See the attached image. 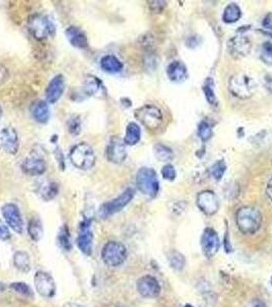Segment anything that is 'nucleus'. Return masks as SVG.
Returning <instances> with one entry per match:
<instances>
[{
  "label": "nucleus",
  "instance_id": "obj_1",
  "mask_svg": "<svg viewBox=\"0 0 272 307\" xmlns=\"http://www.w3.org/2000/svg\"><path fill=\"white\" fill-rule=\"evenodd\" d=\"M236 220L237 225L242 233L246 235H252L258 232L261 227L263 217L257 208L245 206L238 210Z\"/></svg>",
  "mask_w": 272,
  "mask_h": 307
},
{
  "label": "nucleus",
  "instance_id": "obj_2",
  "mask_svg": "<svg viewBox=\"0 0 272 307\" xmlns=\"http://www.w3.org/2000/svg\"><path fill=\"white\" fill-rule=\"evenodd\" d=\"M71 163L80 170L91 169L96 162V156L92 147L87 143H79L70 152Z\"/></svg>",
  "mask_w": 272,
  "mask_h": 307
},
{
  "label": "nucleus",
  "instance_id": "obj_3",
  "mask_svg": "<svg viewBox=\"0 0 272 307\" xmlns=\"http://www.w3.org/2000/svg\"><path fill=\"white\" fill-rule=\"evenodd\" d=\"M136 186L143 195L149 198L157 197L160 188L157 172L152 168H140L136 174Z\"/></svg>",
  "mask_w": 272,
  "mask_h": 307
},
{
  "label": "nucleus",
  "instance_id": "obj_4",
  "mask_svg": "<svg viewBox=\"0 0 272 307\" xmlns=\"http://www.w3.org/2000/svg\"><path fill=\"white\" fill-rule=\"evenodd\" d=\"M228 89L230 93L241 100L251 98L255 90V84L251 77L244 73H237L229 78Z\"/></svg>",
  "mask_w": 272,
  "mask_h": 307
},
{
  "label": "nucleus",
  "instance_id": "obj_5",
  "mask_svg": "<svg viewBox=\"0 0 272 307\" xmlns=\"http://www.w3.org/2000/svg\"><path fill=\"white\" fill-rule=\"evenodd\" d=\"M29 31L37 40H44L54 35L55 25L46 14H35L29 21Z\"/></svg>",
  "mask_w": 272,
  "mask_h": 307
},
{
  "label": "nucleus",
  "instance_id": "obj_6",
  "mask_svg": "<svg viewBox=\"0 0 272 307\" xmlns=\"http://www.w3.org/2000/svg\"><path fill=\"white\" fill-rule=\"evenodd\" d=\"M103 261L110 267L122 265L127 258V248L120 242L110 241L102 250Z\"/></svg>",
  "mask_w": 272,
  "mask_h": 307
},
{
  "label": "nucleus",
  "instance_id": "obj_7",
  "mask_svg": "<svg viewBox=\"0 0 272 307\" xmlns=\"http://www.w3.org/2000/svg\"><path fill=\"white\" fill-rule=\"evenodd\" d=\"M135 190L132 187L126 188L117 198L104 203L99 210V215L101 218H108L125 208L134 198Z\"/></svg>",
  "mask_w": 272,
  "mask_h": 307
},
{
  "label": "nucleus",
  "instance_id": "obj_8",
  "mask_svg": "<svg viewBox=\"0 0 272 307\" xmlns=\"http://www.w3.org/2000/svg\"><path fill=\"white\" fill-rule=\"evenodd\" d=\"M135 118L147 129L154 130L159 128L164 120L162 111L152 105H145L135 111Z\"/></svg>",
  "mask_w": 272,
  "mask_h": 307
},
{
  "label": "nucleus",
  "instance_id": "obj_9",
  "mask_svg": "<svg viewBox=\"0 0 272 307\" xmlns=\"http://www.w3.org/2000/svg\"><path fill=\"white\" fill-rule=\"evenodd\" d=\"M77 245L80 251L90 256L93 250V231H92V219L84 218L79 225L78 236H77Z\"/></svg>",
  "mask_w": 272,
  "mask_h": 307
},
{
  "label": "nucleus",
  "instance_id": "obj_10",
  "mask_svg": "<svg viewBox=\"0 0 272 307\" xmlns=\"http://www.w3.org/2000/svg\"><path fill=\"white\" fill-rule=\"evenodd\" d=\"M2 216L5 223L16 234H22L24 231V220L22 218L18 207L13 203L4 204L1 208Z\"/></svg>",
  "mask_w": 272,
  "mask_h": 307
},
{
  "label": "nucleus",
  "instance_id": "obj_11",
  "mask_svg": "<svg viewBox=\"0 0 272 307\" xmlns=\"http://www.w3.org/2000/svg\"><path fill=\"white\" fill-rule=\"evenodd\" d=\"M34 286L38 294L44 298H52L56 291L53 278L46 272H37L34 277Z\"/></svg>",
  "mask_w": 272,
  "mask_h": 307
},
{
  "label": "nucleus",
  "instance_id": "obj_12",
  "mask_svg": "<svg viewBox=\"0 0 272 307\" xmlns=\"http://www.w3.org/2000/svg\"><path fill=\"white\" fill-rule=\"evenodd\" d=\"M227 49L232 57L242 59L251 52L252 42L245 35H237L228 40Z\"/></svg>",
  "mask_w": 272,
  "mask_h": 307
},
{
  "label": "nucleus",
  "instance_id": "obj_13",
  "mask_svg": "<svg viewBox=\"0 0 272 307\" xmlns=\"http://www.w3.org/2000/svg\"><path fill=\"white\" fill-rule=\"evenodd\" d=\"M197 206L206 215L212 216L219 210V199L212 190H203L197 196Z\"/></svg>",
  "mask_w": 272,
  "mask_h": 307
},
{
  "label": "nucleus",
  "instance_id": "obj_14",
  "mask_svg": "<svg viewBox=\"0 0 272 307\" xmlns=\"http://www.w3.org/2000/svg\"><path fill=\"white\" fill-rule=\"evenodd\" d=\"M0 149L8 155H15L18 152L20 140L13 127L8 126L0 130Z\"/></svg>",
  "mask_w": 272,
  "mask_h": 307
},
{
  "label": "nucleus",
  "instance_id": "obj_15",
  "mask_svg": "<svg viewBox=\"0 0 272 307\" xmlns=\"http://www.w3.org/2000/svg\"><path fill=\"white\" fill-rule=\"evenodd\" d=\"M136 289L142 297L147 299L156 298L161 293V286L158 280L149 275L143 276L137 281Z\"/></svg>",
  "mask_w": 272,
  "mask_h": 307
},
{
  "label": "nucleus",
  "instance_id": "obj_16",
  "mask_svg": "<svg viewBox=\"0 0 272 307\" xmlns=\"http://www.w3.org/2000/svg\"><path fill=\"white\" fill-rule=\"evenodd\" d=\"M106 157L113 164H122L127 158L125 143L119 138H112L106 149Z\"/></svg>",
  "mask_w": 272,
  "mask_h": 307
},
{
  "label": "nucleus",
  "instance_id": "obj_17",
  "mask_svg": "<svg viewBox=\"0 0 272 307\" xmlns=\"http://www.w3.org/2000/svg\"><path fill=\"white\" fill-rule=\"evenodd\" d=\"M201 246L202 251L207 258L211 259L217 254L220 247V241L217 233L213 228L208 227L204 231L201 239Z\"/></svg>",
  "mask_w": 272,
  "mask_h": 307
},
{
  "label": "nucleus",
  "instance_id": "obj_18",
  "mask_svg": "<svg viewBox=\"0 0 272 307\" xmlns=\"http://www.w3.org/2000/svg\"><path fill=\"white\" fill-rule=\"evenodd\" d=\"M22 171L29 176H40L45 173L47 167L45 160L37 155L26 157L21 163Z\"/></svg>",
  "mask_w": 272,
  "mask_h": 307
},
{
  "label": "nucleus",
  "instance_id": "obj_19",
  "mask_svg": "<svg viewBox=\"0 0 272 307\" xmlns=\"http://www.w3.org/2000/svg\"><path fill=\"white\" fill-rule=\"evenodd\" d=\"M65 91V79L64 76L59 74L54 76L48 83L45 89L46 102L49 104L56 103Z\"/></svg>",
  "mask_w": 272,
  "mask_h": 307
},
{
  "label": "nucleus",
  "instance_id": "obj_20",
  "mask_svg": "<svg viewBox=\"0 0 272 307\" xmlns=\"http://www.w3.org/2000/svg\"><path fill=\"white\" fill-rule=\"evenodd\" d=\"M65 34L72 46L79 49H85L88 47L87 36L80 28L75 26H70L66 29Z\"/></svg>",
  "mask_w": 272,
  "mask_h": 307
},
{
  "label": "nucleus",
  "instance_id": "obj_21",
  "mask_svg": "<svg viewBox=\"0 0 272 307\" xmlns=\"http://www.w3.org/2000/svg\"><path fill=\"white\" fill-rule=\"evenodd\" d=\"M83 90L88 97H101L105 93V86L96 76L87 75L83 81Z\"/></svg>",
  "mask_w": 272,
  "mask_h": 307
},
{
  "label": "nucleus",
  "instance_id": "obj_22",
  "mask_svg": "<svg viewBox=\"0 0 272 307\" xmlns=\"http://www.w3.org/2000/svg\"><path fill=\"white\" fill-rule=\"evenodd\" d=\"M167 76L172 82H182L187 77V69L182 62L174 61L167 68Z\"/></svg>",
  "mask_w": 272,
  "mask_h": 307
},
{
  "label": "nucleus",
  "instance_id": "obj_23",
  "mask_svg": "<svg viewBox=\"0 0 272 307\" xmlns=\"http://www.w3.org/2000/svg\"><path fill=\"white\" fill-rule=\"evenodd\" d=\"M32 116L34 120L40 124H46L49 121L50 112L47 102L38 101L32 107Z\"/></svg>",
  "mask_w": 272,
  "mask_h": 307
},
{
  "label": "nucleus",
  "instance_id": "obj_24",
  "mask_svg": "<svg viewBox=\"0 0 272 307\" xmlns=\"http://www.w3.org/2000/svg\"><path fill=\"white\" fill-rule=\"evenodd\" d=\"M101 68L110 74L120 73L123 70L122 62L113 54H107L101 60Z\"/></svg>",
  "mask_w": 272,
  "mask_h": 307
},
{
  "label": "nucleus",
  "instance_id": "obj_25",
  "mask_svg": "<svg viewBox=\"0 0 272 307\" xmlns=\"http://www.w3.org/2000/svg\"><path fill=\"white\" fill-rule=\"evenodd\" d=\"M37 193L39 194L40 198L44 201H50L57 196L59 185L54 181H44L39 185Z\"/></svg>",
  "mask_w": 272,
  "mask_h": 307
},
{
  "label": "nucleus",
  "instance_id": "obj_26",
  "mask_svg": "<svg viewBox=\"0 0 272 307\" xmlns=\"http://www.w3.org/2000/svg\"><path fill=\"white\" fill-rule=\"evenodd\" d=\"M141 138V130L138 124L135 122H130L125 131V137L123 142L126 146H135L136 144L139 143Z\"/></svg>",
  "mask_w": 272,
  "mask_h": 307
},
{
  "label": "nucleus",
  "instance_id": "obj_27",
  "mask_svg": "<svg viewBox=\"0 0 272 307\" xmlns=\"http://www.w3.org/2000/svg\"><path fill=\"white\" fill-rule=\"evenodd\" d=\"M13 265L22 273H28L31 270V259L27 252L16 251L13 254Z\"/></svg>",
  "mask_w": 272,
  "mask_h": 307
},
{
  "label": "nucleus",
  "instance_id": "obj_28",
  "mask_svg": "<svg viewBox=\"0 0 272 307\" xmlns=\"http://www.w3.org/2000/svg\"><path fill=\"white\" fill-rule=\"evenodd\" d=\"M242 17V9L237 3H229L223 11L222 20L226 24L237 23Z\"/></svg>",
  "mask_w": 272,
  "mask_h": 307
},
{
  "label": "nucleus",
  "instance_id": "obj_29",
  "mask_svg": "<svg viewBox=\"0 0 272 307\" xmlns=\"http://www.w3.org/2000/svg\"><path fill=\"white\" fill-rule=\"evenodd\" d=\"M28 234L34 242H39L43 236V226L38 217H33L28 225Z\"/></svg>",
  "mask_w": 272,
  "mask_h": 307
},
{
  "label": "nucleus",
  "instance_id": "obj_30",
  "mask_svg": "<svg viewBox=\"0 0 272 307\" xmlns=\"http://www.w3.org/2000/svg\"><path fill=\"white\" fill-rule=\"evenodd\" d=\"M57 244L59 246L65 251H71L72 243H71V236L67 225H64L57 235Z\"/></svg>",
  "mask_w": 272,
  "mask_h": 307
},
{
  "label": "nucleus",
  "instance_id": "obj_31",
  "mask_svg": "<svg viewBox=\"0 0 272 307\" xmlns=\"http://www.w3.org/2000/svg\"><path fill=\"white\" fill-rule=\"evenodd\" d=\"M203 90L205 93V98L208 101V103L212 106H216L217 105V98L215 94V90H214V81L212 78H208L204 85H203Z\"/></svg>",
  "mask_w": 272,
  "mask_h": 307
},
{
  "label": "nucleus",
  "instance_id": "obj_32",
  "mask_svg": "<svg viewBox=\"0 0 272 307\" xmlns=\"http://www.w3.org/2000/svg\"><path fill=\"white\" fill-rule=\"evenodd\" d=\"M168 259H169V263L172 268H174L175 271L183 270V267L185 265V258L180 252H178L176 250L171 251L168 255Z\"/></svg>",
  "mask_w": 272,
  "mask_h": 307
},
{
  "label": "nucleus",
  "instance_id": "obj_33",
  "mask_svg": "<svg viewBox=\"0 0 272 307\" xmlns=\"http://www.w3.org/2000/svg\"><path fill=\"white\" fill-rule=\"evenodd\" d=\"M153 154H154L156 158L162 162L170 161L173 159V156H174L172 150L163 144H157L153 147Z\"/></svg>",
  "mask_w": 272,
  "mask_h": 307
},
{
  "label": "nucleus",
  "instance_id": "obj_34",
  "mask_svg": "<svg viewBox=\"0 0 272 307\" xmlns=\"http://www.w3.org/2000/svg\"><path fill=\"white\" fill-rule=\"evenodd\" d=\"M9 288L13 292H15V293H17V294H20L24 297H33V292H32L31 288L26 283L14 282V283H11L9 285Z\"/></svg>",
  "mask_w": 272,
  "mask_h": 307
},
{
  "label": "nucleus",
  "instance_id": "obj_35",
  "mask_svg": "<svg viewBox=\"0 0 272 307\" xmlns=\"http://www.w3.org/2000/svg\"><path fill=\"white\" fill-rule=\"evenodd\" d=\"M198 136L203 142L209 141L213 136V129L207 121H201L198 127Z\"/></svg>",
  "mask_w": 272,
  "mask_h": 307
},
{
  "label": "nucleus",
  "instance_id": "obj_36",
  "mask_svg": "<svg viewBox=\"0 0 272 307\" xmlns=\"http://www.w3.org/2000/svg\"><path fill=\"white\" fill-rule=\"evenodd\" d=\"M226 171V164L223 160H219L214 163L210 168V174L214 179H221Z\"/></svg>",
  "mask_w": 272,
  "mask_h": 307
},
{
  "label": "nucleus",
  "instance_id": "obj_37",
  "mask_svg": "<svg viewBox=\"0 0 272 307\" xmlns=\"http://www.w3.org/2000/svg\"><path fill=\"white\" fill-rule=\"evenodd\" d=\"M68 130L74 137H77L81 132L82 123H81V119L79 116L74 115L68 120Z\"/></svg>",
  "mask_w": 272,
  "mask_h": 307
},
{
  "label": "nucleus",
  "instance_id": "obj_38",
  "mask_svg": "<svg viewBox=\"0 0 272 307\" xmlns=\"http://www.w3.org/2000/svg\"><path fill=\"white\" fill-rule=\"evenodd\" d=\"M260 57L264 64L272 66V42L266 41L262 44Z\"/></svg>",
  "mask_w": 272,
  "mask_h": 307
},
{
  "label": "nucleus",
  "instance_id": "obj_39",
  "mask_svg": "<svg viewBox=\"0 0 272 307\" xmlns=\"http://www.w3.org/2000/svg\"><path fill=\"white\" fill-rule=\"evenodd\" d=\"M162 175L167 180H174L176 177V171L175 168L171 164H167L162 168Z\"/></svg>",
  "mask_w": 272,
  "mask_h": 307
},
{
  "label": "nucleus",
  "instance_id": "obj_40",
  "mask_svg": "<svg viewBox=\"0 0 272 307\" xmlns=\"http://www.w3.org/2000/svg\"><path fill=\"white\" fill-rule=\"evenodd\" d=\"M166 2L165 1H149L148 2V7L153 13H160L164 10L166 7Z\"/></svg>",
  "mask_w": 272,
  "mask_h": 307
},
{
  "label": "nucleus",
  "instance_id": "obj_41",
  "mask_svg": "<svg viewBox=\"0 0 272 307\" xmlns=\"http://www.w3.org/2000/svg\"><path fill=\"white\" fill-rule=\"evenodd\" d=\"M10 238V233L5 223L0 220V241H7Z\"/></svg>",
  "mask_w": 272,
  "mask_h": 307
},
{
  "label": "nucleus",
  "instance_id": "obj_42",
  "mask_svg": "<svg viewBox=\"0 0 272 307\" xmlns=\"http://www.w3.org/2000/svg\"><path fill=\"white\" fill-rule=\"evenodd\" d=\"M9 78V72L7 68L0 63V85L4 84Z\"/></svg>",
  "mask_w": 272,
  "mask_h": 307
},
{
  "label": "nucleus",
  "instance_id": "obj_43",
  "mask_svg": "<svg viewBox=\"0 0 272 307\" xmlns=\"http://www.w3.org/2000/svg\"><path fill=\"white\" fill-rule=\"evenodd\" d=\"M262 25L264 28H266L267 30H270L272 31V12L267 13L264 18H263V22H262Z\"/></svg>",
  "mask_w": 272,
  "mask_h": 307
},
{
  "label": "nucleus",
  "instance_id": "obj_44",
  "mask_svg": "<svg viewBox=\"0 0 272 307\" xmlns=\"http://www.w3.org/2000/svg\"><path fill=\"white\" fill-rule=\"evenodd\" d=\"M264 85L266 87V89L272 93V75H267L264 78Z\"/></svg>",
  "mask_w": 272,
  "mask_h": 307
},
{
  "label": "nucleus",
  "instance_id": "obj_45",
  "mask_svg": "<svg viewBox=\"0 0 272 307\" xmlns=\"http://www.w3.org/2000/svg\"><path fill=\"white\" fill-rule=\"evenodd\" d=\"M266 194H267L268 198L272 201V177L269 179V181L267 182V185H266Z\"/></svg>",
  "mask_w": 272,
  "mask_h": 307
},
{
  "label": "nucleus",
  "instance_id": "obj_46",
  "mask_svg": "<svg viewBox=\"0 0 272 307\" xmlns=\"http://www.w3.org/2000/svg\"><path fill=\"white\" fill-rule=\"evenodd\" d=\"M250 307H266V305H265L264 302H262L261 300H259V299H254V300L251 302Z\"/></svg>",
  "mask_w": 272,
  "mask_h": 307
},
{
  "label": "nucleus",
  "instance_id": "obj_47",
  "mask_svg": "<svg viewBox=\"0 0 272 307\" xmlns=\"http://www.w3.org/2000/svg\"><path fill=\"white\" fill-rule=\"evenodd\" d=\"M5 289H6V286H5V284H3L2 282H0V293H1V292H4V291H5Z\"/></svg>",
  "mask_w": 272,
  "mask_h": 307
},
{
  "label": "nucleus",
  "instance_id": "obj_48",
  "mask_svg": "<svg viewBox=\"0 0 272 307\" xmlns=\"http://www.w3.org/2000/svg\"><path fill=\"white\" fill-rule=\"evenodd\" d=\"M64 307H82V306H80V305H78V304H75V303H68V304H66V305H64Z\"/></svg>",
  "mask_w": 272,
  "mask_h": 307
},
{
  "label": "nucleus",
  "instance_id": "obj_49",
  "mask_svg": "<svg viewBox=\"0 0 272 307\" xmlns=\"http://www.w3.org/2000/svg\"><path fill=\"white\" fill-rule=\"evenodd\" d=\"M2 113H3V111H2V108H1V106H0V119H1V117H2Z\"/></svg>",
  "mask_w": 272,
  "mask_h": 307
},
{
  "label": "nucleus",
  "instance_id": "obj_50",
  "mask_svg": "<svg viewBox=\"0 0 272 307\" xmlns=\"http://www.w3.org/2000/svg\"><path fill=\"white\" fill-rule=\"evenodd\" d=\"M184 307H193L192 305H190V304H186Z\"/></svg>",
  "mask_w": 272,
  "mask_h": 307
},
{
  "label": "nucleus",
  "instance_id": "obj_51",
  "mask_svg": "<svg viewBox=\"0 0 272 307\" xmlns=\"http://www.w3.org/2000/svg\"><path fill=\"white\" fill-rule=\"evenodd\" d=\"M117 307H126V306H117Z\"/></svg>",
  "mask_w": 272,
  "mask_h": 307
}]
</instances>
